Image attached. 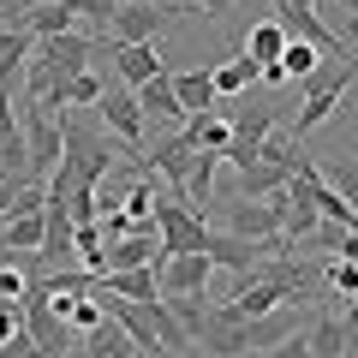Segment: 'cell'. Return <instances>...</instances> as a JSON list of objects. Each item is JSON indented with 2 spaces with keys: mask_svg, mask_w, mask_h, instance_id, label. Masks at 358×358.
I'll return each instance as SVG.
<instances>
[{
  "mask_svg": "<svg viewBox=\"0 0 358 358\" xmlns=\"http://www.w3.org/2000/svg\"><path fill=\"white\" fill-rule=\"evenodd\" d=\"M352 84H358V54H352V60H322L317 72L305 78V102H299L293 138L305 143L317 126H329V120H334V108H341V96H346Z\"/></svg>",
  "mask_w": 358,
  "mask_h": 358,
  "instance_id": "cell-1",
  "label": "cell"
},
{
  "mask_svg": "<svg viewBox=\"0 0 358 358\" xmlns=\"http://www.w3.org/2000/svg\"><path fill=\"white\" fill-rule=\"evenodd\" d=\"M102 48H108V60H114V72H120V84H126V90L150 84L155 72H167L155 42H131V48H120V42H108V36H102Z\"/></svg>",
  "mask_w": 358,
  "mask_h": 358,
  "instance_id": "cell-10",
  "label": "cell"
},
{
  "mask_svg": "<svg viewBox=\"0 0 358 358\" xmlns=\"http://www.w3.org/2000/svg\"><path fill=\"white\" fill-rule=\"evenodd\" d=\"M30 287H36V275H24L18 263H0V305H24Z\"/></svg>",
  "mask_w": 358,
  "mask_h": 358,
  "instance_id": "cell-22",
  "label": "cell"
},
{
  "mask_svg": "<svg viewBox=\"0 0 358 358\" xmlns=\"http://www.w3.org/2000/svg\"><path fill=\"white\" fill-rule=\"evenodd\" d=\"M0 358H42V352H36V341H30V334H24V329H18V334H13V341L0 346Z\"/></svg>",
  "mask_w": 358,
  "mask_h": 358,
  "instance_id": "cell-24",
  "label": "cell"
},
{
  "mask_svg": "<svg viewBox=\"0 0 358 358\" xmlns=\"http://www.w3.org/2000/svg\"><path fill=\"white\" fill-rule=\"evenodd\" d=\"M173 96H179V114L197 120V114H215L221 96L215 84H209V72H173Z\"/></svg>",
  "mask_w": 358,
  "mask_h": 358,
  "instance_id": "cell-14",
  "label": "cell"
},
{
  "mask_svg": "<svg viewBox=\"0 0 358 358\" xmlns=\"http://www.w3.org/2000/svg\"><path fill=\"white\" fill-rule=\"evenodd\" d=\"M96 293L150 305V299H162V287H155V268H120V275H96Z\"/></svg>",
  "mask_w": 358,
  "mask_h": 358,
  "instance_id": "cell-11",
  "label": "cell"
},
{
  "mask_svg": "<svg viewBox=\"0 0 358 358\" xmlns=\"http://www.w3.org/2000/svg\"><path fill=\"white\" fill-rule=\"evenodd\" d=\"M138 173H162L167 185H173V197H185V179H192V167H197V150L185 143V131H155V143H143V155L138 162Z\"/></svg>",
  "mask_w": 358,
  "mask_h": 358,
  "instance_id": "cell-4",
  "label": "cell"
},
{
  "mask_svg": "<svg viewBox=\"0 0 358 358\" xmlns=\"http://www.w3.org/2000/svg\"><path fill=\"white\" fill-rule=\"evenodd\" d=\"M322 281L334 287V299H358V263H341V257H329V263H322Z\"/></svg>",
  "mask_w": 358,
  "mask_h": 358,
  "instance_id": "cell-21",
  "label": "cell"
},
{
  "mask_svg": "<svg viewBox=\"0 0 358 358\" xmlns=\"http://www.w3.org/2000/svg\"><path fill=\"white\" fill-rule=\"evenodd\" d=\"M209 84H215V96H221V102H233V96H245L251 84H263V66H251L245 54H227V60H215V66H209Z\"/></svg>",
  "mask_w": 358,
  "mask_h": 358,
  "instance_id": "cell-13",
  "label": "cell"
},
{
  "mask_svg": "<svg viewBox=\"0 0 358 358\" xmlns=\"http://www.w3.org/2000/svg\"><path fill=\"white\" fill-rule=\"evenodd\" d=\"M275 13H317V0H275Z\"/></svg>",
  "mask_w": 358,
  "mask_h": 358,
  "instance_id": "cell-27",
  "label": "cell"
},
{
  "mask_svg": "<svg viewBox=\"0 0 358 358\" xmlns=\"http://www.w3.org/2000/svg\"><path fill=\"white\" fill-rule=\"evenodd\" d=\"M341 329H346V346H358V299H346V317H341Z\"/></svg>",
  "mask_w": 358,
  "mask_h": 358,
  "instance_id": "cell-25",
  "label": "cell"
},
{
  "mask_svg": "<svg viewBox=\"0 0 358 358\" xmlns=\"http://www.w3.org/2000/svg\"><path fill=\"white\" fill-rule=\"evenodd\" d=\"M24 30H30L36 42H48V36H72L78 18H72L66 0H30V6H24Z\"/></svg>",
  "mask_w": 358,
  "mask_h": 358,
  "instance_id": "cell-12",
  "label": "cell"
},
{
  "mask_svg": "<svg viewBox=\"0 0 358 358\" xmlns=\"http://www.w3.org/2000/svg\"><path fill=\"white\" fill-rule=\"evenodd\" d=\"M96 120H102V126L114 131L120 143H126V155H131V162L143 155V114H138V96H131L126 84L102 90V102H96Z\"/></svg>",
  "mask_w": 358,
  "mask_h": 358,
  "instance_id": "cell-8",
  "label": "cell"
},
{
  "mask_svg": "<svg viewBox=\"0 0 358 358\" xmlns=\"http://www.w3.org/2000/svg\"><path fill=\"white\" fill-rule=\"evenodd\" d=\"M24 334L36 341L42 358H66V352L78 346V334L54 317V305H48V293H42V287H30V293H24Z\"/></svg>",
  "mask_w": 358,
  "mask_h": 358,
  "instance_id": "cell-5",
  "label": "cell"
},
{
  "mask_svg": "<svg viewBox=\"0 0 358 358\" xmlns=\"http://www.w3.org/2000/svg\"><path fill=\"white\" fill-rule=\"evenodd\" d=\"M305 346H310V358H346V352H352V346H346V329H341V317H334V310H317V317H310Z\"/></svg>",
  "mask_w": 358,
  "mask_h": 358,
  "instance_id": "cell-15",
  "label": "cell"
},
{
  "mask_svg": "<svg viewBox=\"0 0 358 358\" xmlns=\"http://www.w3.org/2000/svg\"><path fill=\"white\" fill-rule=\"evenodd\" d=\"M6 251H42V209L6 215Z\"/></svg>",
  "mask_w": 358,
  "mask_h": 358,
  "instance_id": "cell-19",
  "label": "cell"
},
{
  "mask_svg": "<svg viewBox=\"0 0 358 358\" xmlns=\"http://www.w3.org/2000/svg\"><path fill=\"white\" fill-rule=\"evenodd\" d=\"M209 275H215V263H209L203 251L162 257V263H155V287H162V299H203L209 293Z\"/></svg>",
  "mask_w": 358,
  "mask_h": 358,
  "instance_id": "cell-6",
  "label": "cell"
},
{
  "mask_svg": "<svg viewBox=\"0 0 358 358\" xmlns=\"http://www.w3.org/2000/svg\"><path fill=\"white\" fill-rule=\"evenodd\" d=\"M287 48V30L275 24V18H263V24H251V36H245V60L251 66H275Z\"/></svg>",
  "mask_w": 358,
  "mask_h": 358,
  "instance_id": "cell-16",
  "label": "cell"
},
{
  "mask_svg": "<svg viewBox=\"0 0 358 358\" xmlns=\"http://www.w3.org/2000/svg\"><path fill=\"white\" fill-rule=\"evenodd\" d=\"M24 150H30V185H48L60 173V155H66V138H60V114L24 102Z\"/></svg>",
  "mask_w": 358,
  "mask_h": 358,
  "instance_id": "cell-3",
  "label": "cell"
},
{
  "mask_svg": "<svg viewBox=\"0 0 358 358\" xmlns=\"http://www.w3.org/2000/svg\"><path fill=\"white\" fill-rule=\"evenodd\" d=\"M131 96H138V114H143V126H162V131L185 126V114H179V96H173V72H155L150 84H138Z\"/></svg>",
  "mask_w": 358,
  "mask_h": 358,
  "instance_id": "cell-9",
  "label": "cell"
},
{
  "mask_svg": "<svg viewBox=\"0 0 358 358\" xmlns=\"http://www.w3.org/2000/svg\"><path fill=\"white\" fill-rule=\"evenodd\" d=\"M257 358H310V346H305V329H299V334H287L281 346H263Z\"/></svg>",
  "mask_w": 358,
  "mask_h": 358,
  "instance_id": "cell-23",
  "label": "cell"
},
{
  "mask_svg": "<svg viewBox=\"0 0 358 358\" xmlns=\"http://www.w3.org/2000/svg\"><path fill=\"white\" fill-rule=\"evenodd\" d=\"M167 24H173V13L155 6V0H120V13L108 18V42H120V48H131V42H155Z\"/></svg>",
  "mask_w": 358,
  "mask_h": 358,
  "instance_id": "cell-7",
  "label": "cell"
},
{
  "mask_svg": "<svg viewBox=\"0 0 358 358\" xmlns=\"http://www.w3.org/2000/svg\"><path fill=\"white\" fill-rule=\"evenodd\" d=\"M317 66H322V54L310 48V42H287V48H281V72H287V78H299V84H305Z\"/></svg>",
  "mask_w": 358,
  "mask_h": 358,
  "instance_id": "cell-20",
  "label": "cell"
},
{
  "mask_svg": "<svg viewBox=\"0 0 358 358\" xmlns=\"http://www.w3.org/2000/svg\"><path fill=\"white\" fill-rule=\"evenodd\" d=\"M227 6H233V0H197V13H203V18H209V24H215V18H221V13H227Z\"/></svg>",
  "mask_w": 358,
  "mask_h": 358,
  "instance_id": "cell-26",
  "label": "cell"
},
{
  "mask_svg": "<svg viewBox=\"0 0 358 358\" xmlns=\"http://www.w3.org/2000/svg\"><path fill=\"white\" fill-rule=\"evenodd\" d=\"M84 352H90V358H138V346L126 341L120 322H102L96 334H84Z\"/></svg>",
  "mask_w": 358,
  "mask_h": 358,
  "instance_id": "cell-18",
  "label": "cell"
},
{
  "mask_svg": "<svg viewBox=\"0 0 358 358\" xmlns=\"http://www.w3.org/2000/svg\"><path fill=\"white\" fill-rule=\"evenodd\" d=\"M317 173H322V185H329V192H341L346 203H352V215H358V162H352V155H329Z\"/></svg>",
  "mask_w": 358,
  "mask_h": 358,
  "instance_id": "cell-17",
  "label": "cell"
},
{
  "mask_svg": "<svg viewBox=\"0 0 358 358\" xmlns=\"http://www.w3.org/2000/svg\"><path fill=\"white\" fill-rule=\"evenodd\" d=\"M215 221L221 227L215 233H233V239H251V245H263V239H281V221H287V197L275 192V197H215Z\"/></svg>",
  "mask_w": 358,
  "mask_h": 358,
  "instance_id": "cell-2",
  "label": "cell"
}]
</instances>
